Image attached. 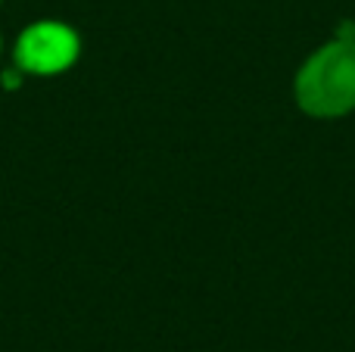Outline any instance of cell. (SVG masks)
Listing matches in <instances>:
<instances>
[{"label": "cell", "instance_id": "cell-1", "mask_svg": "<svg viewBox=\"0 0 355 352\" xmlns=\"http://www.w3.org/2000/svg\"><path fill=\"white\" fill-rule=\"evenodd\" d=\"M296 100L309 116L334 118L355 109V25L309 56L296 75Z\"/></svg>", "mask_w": 355, "mask_h": 352}, {"label": "cell", "instance_id": "cell-2", "mask_svg": "<svg viewBox=\"0 0 355 352\" xmlns=\"http://www.w3.org/2000/svg\"><path fill=\"white\" fill-rule=\"evenodd\" d=\"M78 56V37L62 22H37L22 31L16 44L19 69L35 75H56Z\"/></svg>", "mask_w": 355, "mask_h": 352}]
</instances>
